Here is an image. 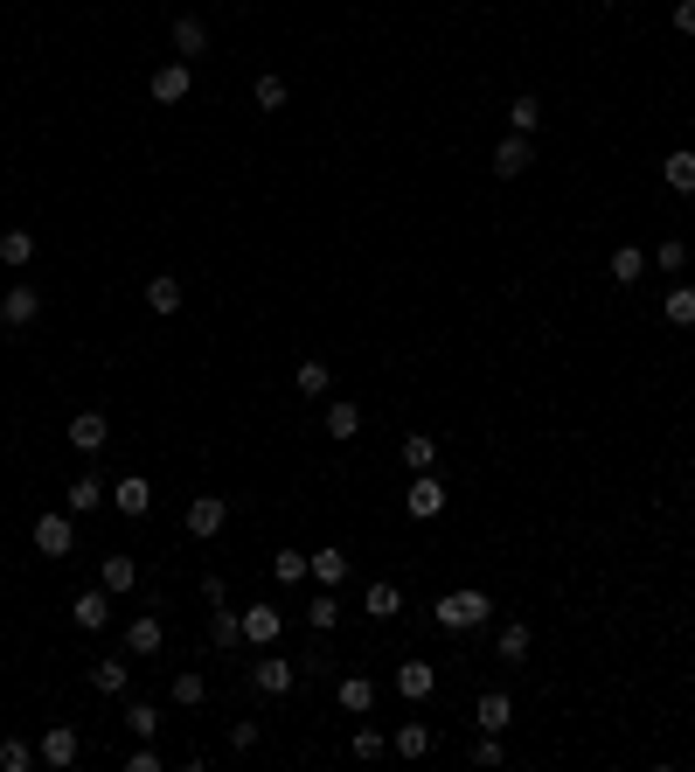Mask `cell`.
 Segmentation results:
<instances>
[{
	"mask_svg": "<svg viewBox=\"0 0 695 772\" xmlns=\"http://www.w3.org/2000/svg\"><path fill=\"white\" fill-rule=\"evenodd\" d=\"M35 313H42V293H35L28 279H14V286L0 293V327H7V334H21V327H35Z\"/></svg>",
	"mask_w": 695,
	"mask_h": 772,
	"instance_id": "obj_2",
	"label": "cell"
},
{
	"mask_svg": "<svg viewBox=\"0 0 695 772\" xmlns=\"http://www.w3.org/2000/svg\"><path fill=\"white\" fill-rule=\"evenodd\" d=\"M640 272H647V251H633V244H619V251H612V279H619V286H633Z\"/></svg>",
	"mask_w": 695,
	"mask_h": 772,
	"instance_id": "obj_35",
	"label": "cell"
},
{
	"mask_svg": "<svg viewBox=\"0 0 695 772\" xmlns=\"http://www.w3.org/2000/svg\"><path fill=\"white\" fill-rule=\"evenodd\" d=\"M473 724H480V731H508V724H515V696H508V689H487V696L473 703Z\"/></svg>",
	"mask_w": 695,
	"mask_h": 772,
	"instance_id": "obj_13",
	"label": "cell"
},
{
	"mask_svg": "<svg viewBox=\"0 0 695 772\" xmlns=\"http://www.w3.org/2000/svg\"><path fill=\"white\" fill-rule=\"evenodd\" d=\"M35 759H42V752H35V745H21V738H7V745H0V772H28Z\"/></svg>",
	"mask_w": 695,
	"mask_h": 772,
	"instance_id": "obj_38",
	"label": "cell"
},
{
	"mask_svg": "<svg viewBox=\"0 0 695 772\" xmlns=\"http://www.w3.org/2000/svg\"><path fill=\"white\" fill-rule=\"evenodd\" d=\"M160 640H167V626H160L153 613L126 619V654H139V661H146V654H160Z\"/></svg>",
	"mask_w": 695,
	"mask_h": 772,
	"instance_id": "obj_17",
	"label": "cell"
},
{
	"mask_svg": "<svg viewBox=\"0 0 695 772\" xmlns=\"http://www.w3.org/2000/svg\"><path fill=\"white\" fill-rule=\"evenodd\" d=\"M167 696H174V703H181V710H195V703H202V696H209V682H202V675H195V668H181V675H174V682H167Z\"/></svg>",
	"mask_w": 695,
	"mask_h": 772,
	"instance_id": "obj_30",
	"label": "cell"
},
{
	"mask_svg": "<svg viewBox=\"0 0 695 772\" xmlns=\"http://www.w3.org/2000/svg\"><path fill=\"white\" fill-rule=\"evenodd\" d=\"M348 745H355V759H383V752H390V738H383V731H369V724H362Z\"/></svg>",
	"mask_w": 695,
	"mask_h": 772,
	"instance_id": "obj_42",
	"label": "cell"
},
{
	"mask_svg": "<svg viewBox=\"0 0 695 772\" xmlns=\"http://www.w3.org/2000/svg\"><path fill=\"white\" fill-rule=\"evenodd\" d=\"M98 585H105L112 599H126V592L139 585V564L133 557H105V564H98Z\"/></svg>",
	"mask_w": 695,
	"mask_h": 772,
	"instance_id": "obj_19",
	"label": "cell"
},
{
	"mask_svg": "<svg viewBox=\"0 0 695 772\" xmlns=\"http://www.w3.org/2000/svg\"><path fill=\"white\" fill-rule=\"evenodd\" d=\"M362 613H369V619H397V613H404V592H397L390 578H376V585L362 592Z\"/></svg>",
	"mask_w": 695,
	"mask_h": 772,
	"instance_id": "obj_20",
	"label": "cell"
},
{
	"mask_svg": "<svg viewBox=\"0 0 695 772\" xmlns=\"http://www.w3.org/2000/svg\"><path fill=\"white\" fill-rule=\"evenodd\" d=\"M473 766H501V731H480V745H473Z\"/></svg>",
	"mask_w": 695,
	"mask_h": 772,
	"instance_id": "obj_45",
	"label": "cell"
},
{
	"mask_svg": "<svg viewBox=\"0 0 695 772\" xmlns=\"http://www.w3.org/2000/svg\"><path fill=\"white\" fill-rule=\"evenodd\" d=\"M0 265H7V272H28V265H35V237H28V230H0Z\"/></svg>",
	"mask_w": 695,
	"mask_h": 772,
	"instance_id": "obj_23",
	"label": "cell"
},
{
	"mask_svg": "<svg viewBox=\"0 0 695 772\" xmlns=\"http://www.w3.org/2000/svg\"><path fill=\"white\" fill-rule=\"evenodd\" d=\"M675 28H682V35L695 42V0H675Z\"/></svg>",
	"mask_w": 695,
	"mask_h": 772,
	"instance_id": "obj_47",
	"label": "cell"
},
{
	"mask_svg": "<svg viewBox=\"0 0 695 772\" xmlns=\"http://www.w3.org/2000/svg\"><path fill=\"white\" fill-rule=\"evenodd\" d=\"M661 313H668L675 327H695V286H668V300H661Z\"/></svg>",
	"mask_w": 695,
	"mask_h": 772,
	"instance_id": "obj_32",
	"label": "cell"
},
{
	"mask_svg": "<svg viewBox=\"0 0 695 772\" xmlns=\"http://www.w3.org/2000/svg\"><path fill=\"white\" fill-rule=\"evenodd\" d=\"M431 619H438L445 633H473V626H487V619H494V606H487V592H473V585H466V592H445V599L431 606Z\"/></svg>",
	"mask_w": 695,
	"mask_h": 772,
	"instance_id": "obj_1",
	"label": "cell"
},
{
	"mask_svg": "<svg viewBox=\"0 0 695 772\" xmlns=\"http://www.w3.org/2000/svg\"><path fill=\"white\" fill-rule=\"evenodd\" d=\"M362 432V411L355 404H327V439H355Z\"/></svg>",
	"mask_w": 695,
	"mask_h": 772,
	"instance_id": "obj_36",
	"label": "cell"
},
{
	"mask_svg": "<svg viewBox=\"0 0 695 772\" xmlns=\"http://www.w3.org/2000/svg\"><path fill=\"white\" fill-rule=\"evenodd\" d=\"M35 550H42V557H70V550H77L70 515H35Z\"/></svg>",
	"mask_w": 695,
	"mask_h": 772,
	"instance_id": "obj_7",
	"label": "cell"
},
{
	"mask_svg": "<svg viewBox=\"0 0 695 772\" xmlns=\"http://www.w3.org/2000/svg\"><path fill=\"white\" fill-rule=\"evenodd\" d=\"M146 307H153V313H181V279H167V272L146 279Z\"/></svg>",
	"mask_w": 695,
	"mask_h": 772,
	"instance_id": "obj_28",
	"label": "cell"
},
{
	"mask_svg": "<svg viewBox=\"0 0 695 772\" xmlns=\"http://www.w3.org/2000/svg\"><path fill=\"white\" fill-rule=\"evenodd\" d=\"M598 7H626V0H598Z\"/></svg>",
	"mask_w": 695,
	"mask_h": 772,
	"instance_id": "obj_48",
	"label": "cell"
},
{
	"mask_svg": "<svg viewBox=\"0 0 695 772\" xmlns=\"http://www.w3.org/2000/svg\"><path fill=\"white\" fill-rule=\"evenodd\" d=\"M251 98H258V112H278L292 91H285V77H258V84H251Z\"/></svg>",
	"mask_w": 695,
	"mask_h": 772,
	"instance_id": "obj_39",
	"label": "cell"
},
{
	"mask_svg": "<svg viewBox=\"0 0 695 772\" xmlns=\"http://www.w3.org/2000/svg\"><path fill=\"white\" fill-rule=\"evenodd\" d=\"M174 56H181V63L209 56V21H202V14H174Z\"/></svg>",
	"mask_w": 695,
	"mask_h": 772,
	"instance_id": "obj_9",
	"label": "cell"
},
{
	"mask_svg": "<svg viewBox=\"0 0 695 772\" xmlns=\"http://www.w3.org/2000/svg\"><path fill=\"white\" fill-rule=\"evenodd\" d=\"M112 508H126V515H146V508H153V487H146V473H126V480L112 487Z\"/></svg>",
	"mask_w": 695,
	"mask_h": 772,
	"instance_id": "obj_21",
	"label": "cell"
},
{
	"mask_svg": "<svg viewBox=\"0 0 695 772\" xmlns=\"http://www.w3.org/2000/svg\"><path fill=\"white\" fill-rule=\"evenodd\" d=\"M661 181H668L675 195H695V154L689 147H675V154L661 160Z\"/></svg>",
	"mask_w": 695,
	"mask_h": 772,
	"instance_id": "obj_24",
	"label": "cell"
},
{
	"mask_svg": "<svg viewBox=\"0 0 695 772\" xmlns=\"http://www.w3.org/2000/svg\"><path fill=\"white\" fill-rule=\"evenodd\" d=\"M306 626H313V633H334V626H341V606H334V592H327V585H320V599L306 606Z\"/></svg>",
	"mask_w": 695,
	"mask_h": 772,
	"instance_id": "obj_33",
	"label": "cell"
},
{
	"mask_svg": "<svg viewBox=\"0 0 695 772\" xmlns=\"http://www.w3.org/2000/svg\"><path fill=\"white\" fill-rule=\"evenodd\" d=\"M272 578H278V585H299V578H313V564H306L299 550H278V557H272Z\"/></svg>",
	"mask_w": 695,
	"mask_h": 772,
	"instance_id": "obj_37",
	"label": "cell"
},
{
	"mask_svg": "<svg viewBox=\"0 0 695 772\" xmlns=\"http://www.w3.org/2000/svg\"><path fill=\"white\" fill-rule=\"evenodd\" d=\"M390 752H397V759H424V752H431V724H397V731H390Z\"/></svg>",
	"mask_w": 695,
	"mask_h": 772,
	"instance_id": "obj_26",
	"label": "cell"
},
{
	"mask_svg": "<svg viewBox=\"0 0 695 772\" xmlns=\"http://www.w3.org/2000/svg\"><path fill=\"white\" fill-rule=\"evenodd\" d=\"M334 703H341L348 717H369V710H376V682H369V675H341V682H334Z\"/></svg>",
	"mask_w": 695,
	"mask_h": 772,
	"instance_id": "obj_12",
	"label": "cell"
},
{
	"mask_svg": "<svg viewBox=\"0 0 695 772\" xmlns=\"http://www.w3.org/2000/svg\"><path fill=\"white\" fill-rule=\"evenodd\" d=\"M105 439H112L105 411H77V418H70V446H77V453H105Z\"/></svg>",
	"mask_w": 695,
	"mask_h": 772,
	"instance_id": "obj_11",
	"label": "cell"
},
{
	"mask_svg": "<svg viewBox=\"0 0 695 772\" xmlns=\"http://www.w3.org/2000/svg\"><path fill=\"white\" fill-rule=\"evenodd\" d=\"M404 466H411V473H431V466H438V439L411 432V439H404Z\"/></svg>",
	"mask_w": 695,
	"mask_h": 772,
	"instance_id": "obj_31",
	"label": "cell"
},
{
	"mask_svg": "<svg viewBox=\"0 0 695 772\" xmlns=\"http://www.w3.org/2000/svg\"><path fill=\"white\" fill-rule=\"evenodd\" d=\"M654 265H661V272H682V265H689V244H682V237H668V244L654 251Z\"/></svg>",
	"mask_w": 695,
	"mask_h": 772,
	"instance_id": "obj_43",
	"label": "cell"
},
{
	"mask_svg": "<svg viewBox=\"0 0 695 772\" xmlns=\"http://www.w3.org/2000/svg\"><path fill=\"white\" fill-rule=\"evenodd\" d=\"M404 515H411V522H438V515H445V487H438L431 473H417L411 487H404Z\"/></svg>",
	"mask_w": 695,
	"mask_h": 772,
	"instance_id": "obj_4",
	"label": "cell"
},
{
	"mask_svg": "<svg viewBox=\"0 0 695 772\" xmlns=\"http://www.w3.org/2000/svg\"><path fill=\"white\" fill-rule=\"evenodd\" d=\"M70 619H77L84 633L112 626V592H105V585H98V592H77V599H70Z\"/></svg>",
	"mask_w": 695,
	"mask_h": 772,
	"instance_id": "obj_10",
	"label": "cell"
},
{
	"mask_svg": "<svg viewBox=\"0 0 695 772\" xmlns=\"http://www.w3.org/2000/svg\"><path fill=\"white\" fill-rule=\"evenodd\" d=\"M327 383H334L327 362H299V369H292V390H299V397H327Z\"/></svg>",
	"mask_w": 695,
	"mask_h": 772,
	"instance_id": "obj_29",
	"label": "cell"
},
{
	"mask_svg": "<svg viewBox=\"0 0 695 772\" xmlns=\"http://www.w3.org/2000/svg\"><path fill=\"white\" fill-rule=\"evenodd\" d=\"M251 682H258L265 696H292V682H299V661H285V654H258Z\"/></svg>",
	"mask_w": 695,
	"mask_h": 772,
	"instance_id": "obj_5",
	"label": "cell"
},
{
	"mask_svg": "<svg viewBox=\"0 0 695 772\" xmlns=\"http://www.w3.org/2000/svg\"><path fill=\"white\" fill-rule=\"evenodd\" d=\"M181 522H188V536H195V543H209V536H216V529L230 522V501H223V494H195Z\"/></svg>",
	"mask_w": 695,
	"mask_h": 772,
	"instance_id": "obj_3",
	"label": "cell"
},
{
	"mask_svg": "<svg viewBox=\"0 0 695 772\" xmlns=\"http://www.w3.org/2000/svg\"><path fill=\"white\" fill-rule=\"evenodd\" d=\"M35 752H42V766H70V759H77V731H70V724H49Z\"/></svg>",
	"mask_w": 695,
	"mask_h": 772,
	"instance_id": "obj_18",
	"label": "cell"
},
{
	"mask_svg": "<svg viewBox=\"0 0 695 772\" xmlns=\"http://www.w3.org/2000/svg\"><path fill=\"white\" fill-rule=\"evenodd\" d=\"M146 91H153V105H181V98L195 91V70H188V63H160Z\"/></svg>",
	"mask_w": 695,
	"mask_h": 772,
	"instance_id": "obj_6",
	"label": "cell"
},
{
	"mask_svg": "<svg viewBox=\"0 0 695 772\" xmlns=\"http://www.w3.org/2000/svg\"><path fill=\"white\" fill-rule=\"evenodd\" d=\"M536 167V147H529V133H508L501 147H494V174L501 181H515V174H529Z\"/></svg>",
	"mask_w": 695,
	"mask_h": 772,
	"instance_id": "obj_8",
	"label": "cell"
},
{
	"mask_svg": "<svg viewBox=\"0 0 695 772\" xmlns=\"http://www.w3.org/2000/svg\"><path fill=\"white\" fill-rule=\"evenodd\" d=\"M84 508H105V487L98 480H70V515H84Z\"/></svg>",
	"mask_w": 695,
	"mask_h": 772,
	"instance_id": "obj_40",
	"label": "cell"
},
{
	"mask_svg": "<svg viewBox=\"0 0 695 772\" xmlns=\"http://www.w3.org/2000/svg\"><path fill=\"white\" fill-rule=\"evenodd\" d=\"M237 640H244V613H230V606H216V613H209V647H223V654H230Z\"/></svg>",
	"mask_w": 695,
	"mask_h": 772,
	"instance_id": "obj_25",
	"label": "cell"
},
{
	"mask_svg": "<svg viewBox=\"0 0 695 772\" xmlns=\"http://www.w3.org/2000/svg\"><path fill=\"white\" fill-rule=\"evenodd\" d=\"M494 647H501V661H515V668H522V661H529V626H522V619H508V626L494 633Z\"/></svg>",
	"mask_w": 695,
	"mask_h": 772,
	"instance_id": "obj_27",
	"label": "cell"
},
{
	"mask_svg": "<svg viewBox=\"0 0 695 772\" xmlns=\"http://www.w3.org/2000/svg\"><path fill=\"white\" fill-rule=\"evenodd\" d=\"M258 738H265V731H258V724H251V717H237V724H230V752H251V745H258Z\"/></svg>",
	"mask_w": 695,
	"mask_h": 772,
	"instance_id": "obj_44",
	"label": "cell"
},
{
	"mask_svg": "<svg viewBox=\"0 0 695 772\" xmlns=\"http://www.w3.org/2000/svg\"><path fill=\"white\" fill-rule=\"evenodd\" d=\"M306 564H313V585H327V592L348 585V550H313Z\"/></svg>",
	"mask_w": 695,
	"mask_h": 772,
	"instance_id": "obj_22",
	"label": "cell"
},
{
	"mask_svg": "<svg viewBox=\"0 0 695 772\" xmlns=\"http://www.w3.org/2000/svg\"><path fill=\"white\" fill-rule=\"evenodd\" d=\"M126 772H160V752H153V745H139L133 759H126Z\"/></svg>",
	"mask_w": 695,
	"mask_h": 772,
	"instance_id": "obj_46",
	"label": "cell"
},
{
	"mask_svg": "<svg viewBox=\"0 0 695 772\" xmlns=\"http://www.w3.org/2000/svg\"><path fill=\"white\" fill-rule=\"evenodd\" d=\"M0 272H7V265H0Z\"/></svg>",
	"mask_w": 695,
	"mask_h": 772,
	"instance_id": "obj_49",
	"label": "cell"
},
{
	"mask_svg": "<svg viewBox=\"0 0 695 772\" xmlns=\"http://www.w3.org/2000/svg\"><path fill=\"white\" fill-rule=\"evenodd\" d=\"M126 731H133V738H153V731H160V710H153V703H133V710H126Z\"/></svg>",
	"mask_w": 695,
	"mask_h": 772,
	"instance_id": "obj_41",
	"label": "cell"
},
{
	"mask_svg": "<svg viewBox=\"0 0 695 772\" xmlns=\"http://www.w3.org/2000/svg\"><path fill=\"white\" fill-rule=\"evenodd\" d=\"M431 689H438V668H431V661H404V668H397V696H404V703H424Z\"/></svg>",
	"mask_w": 695,
	"mask_h": 772,
	"instance_id": "obj_15",
	"label": "cell"
},
{
	"mask_svg": "<svg viewBox=\"0 0 695 772\" xmlns=\"http://www.w3.org/2000/svg\"><path fill=\"white\" fill-rule=\"evenodd\" d=\"M126 682H133L126 654H105V661H91V689H98V696H126Z\"/></svg>",
	"mask_w": 695,
	"mask_h": 772,
	"instance_id": "obj_16",
	"label": "cell"
},
{
	"mask_svg": "<svg viewBox=\"0 0 695 772\" xmlns=\"http://www.w3.org/2000/svg\"><path fill=\"white\" fill-rule=\"evenodd\" d=\"M278 633H285V613H278V606H244V640H251V647H272Z\"/></svg>",
	"mask_w": 695,
	"mask_h": 772,
	"instance_id": "obj_14",
	"label": "cell"
},
{
	"mask_svg": "<svg viewBox=\"0 0 695 772\" xmlns=\"http://www.w3.org/2000/svg\"><path fill=\"white\" fill-rule=\"evenodd\" d=\"M508 126H515V133H536V126H543V98H529V91H522V98L508 105Z\"/></svg>",
	"mask_w": 695,
	"mask_h": 772,
	"instance_id": "obj_34",
	"label": "cell"
}]
</instances>
